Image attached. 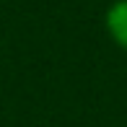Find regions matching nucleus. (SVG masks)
I'll return each instance as SVG.
<instances>
[{
    "label": "nucleus",
    "instance_id": "nucleus-1",
    "mask_svg": "<svg viewBox=\"0 0 127 127\" xmlns=\"http://www.w3.org/2000/svg\"><path fill=\"white\" fill-rule=\"evenodd\" d=\"M104 29L109 39L122 52H127V0H114L104 13Z\"/></svg>",
    "mask_w": 127,
    "mask_h": 127
}]
</instances>
